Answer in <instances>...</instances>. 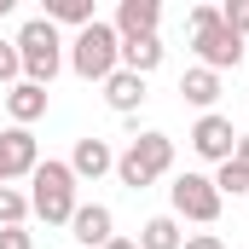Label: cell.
I'll list each match as a JSON object with an SVG mask.
<instances>
[{"mask_svg":"<svg viewBox=\"0 0 249 249\" xmlns=\"http://www.w3.org/2000/svg\"><path fill=\"white\" fill-rule=\"evenodd\" d=\"M70 238L87 249H105L116 238V214H110V203H75V214H70Z\"/></svg>","mask_w":249,"mask_h":249,"instance_id":"9c48e42d","label":"cell"},{"mask_svg":"<svg viewBox=\"0 0 249 249\" xmlns=\"http://www.w3.org/2000/svg\"><path fill=\"white\" fill-rule=\"evenodd\" d=\"M23 81V58H18V41H0V87H18Z\"/></svg>","mask_w":249,"mask_h":249,"instance_id":"ffe728a7","label":"cell"},{"mask_svg":"<svg viewBox=\"0 0 249 249\" xmlns=\"http://www.w3.org/2000/svg\"><path fill=\"white\" fill-rule=\"evenodd\" d=\"M162 58H168L162 35H139V41H122V70H133V75H151V70H162Z\"/></svg>","mask_w":249,"mask_h":249,"instance_id":"5bb4252c","label":"cell"},{"mask_svg":"<svg viewBox=\"0 0 249 249\" xmlns=\"http://www.w3.org/2000/svg\"><path fill=\"white\" fill-rule=\"evenodd\" d=\"M35 168H41V139H35L29 127H6V133H0V186L29 180Z\"/></svg>","mask_w":249,"mask_h":249,"instance_id":"ba28073f","label":"cell"},{"mask_svg":"<svg viewBox=\"0 0 249 249\" xmlns=\"http://www.w3.org/2000/svg\"><path fill=\"white\" fill-rule=\"evenodd\" d=\"M47 23H70V29H87V23H99V12H93V0H47V12H41Z\"/></svg>","mask_w":249,"mask_h":249,"instance_id":"e0dca14e","label":"cell"},{"mask_svg":"<svg viewBox=\"0 0 249 249\" xmlns=\"http://www.w3.org/2000/svg\"><path fill=\"white\" fill-rule=\"evenodd\" d=\"M232 162H244V168H249V133H238V151H232Z\"/></svg>","mask_w":249,"mask_h":249,"instance_id":"cb8c5ba5","label":"cell"},{"mask_svg":"<svg viewBox=\"0 0 249 249\" xmlns=\"http://www.w3.org/2000/svg\"><path fill=\"white\" fill-rule=\"evenodd\" d=\"M29 214L47 220V226H70V214H75V174H70V162L47 157L29 174Z\"/></svg>","mask_w":249,"mask_h":249,"instance_id":"5b68a950","label":"cell"},{"mask_svg":"<svg viewBox=\"0 0 249 249\" xmlns=\"http://www.w3.org/2000/svg\"><path fill=\"white\" fill-rule=\"evenodd\" d=\"M157 23H162V6H157V0H122V6H116V35H122V41L157 35Z\"/></svg>","mask_w":249,"mask_h":249,"instance_id":"8fae6325","label":"cell"},{"mask_svg":"<svg viewBox=\"0 0 249 249\" xmlns=\"http://www.w3.org/2000/svg\"><path fill=\"white\" fill-rule=\"evenodd\" d=\"M105 249H139V244H133V238H110Z\"/></svg>","mask_w":249,"mask_h":249,"instance_id":"d4e9b609","label":"cell"},{"mask_svg":"<svg viewBox=\"0 0 249 249\" xmlns=\"http://www.w3.org/2000/svg\"><path fill=\"white\" fill-rule=\"evenodd\" d=\"M23 220H29V191L0 186V232H6V226H23Z\"/></svg>","mask_w":249,"mask_h":249,"instance_id":"d6986e66","label":"cell"},{"mask_svg":"<svg viewBox=\"0 0 249 249\" xmlns=\"http://www.w3.org/2000/svg\"><path fill=\"white\" fill-rule=\"evenodd\" d=\"M0 18H12V0H0Z\"/></svg>","mask_w":249,"mask_h":249,"instance_id":"484cf974","label":"cell"},{"mask_svg":"<svg viewBox=\"0 0 249 249\" xmlns=\"http://www.w3.org/2000/svg\"><path fill=\"white\" fill-rule=\"evenodd\" d=\"M70 174H75V186H81V180H105V174H116V151H110V139H99V133L75 139V151H70Z\"/></svg>","mask_w":249,"mask_h":249,"instance_id":"30bf717a","label":"cell"},{"mask_svg":"<svg viewBox=\"0 0 249 249\" xmlns=\"http://www.w3.org/2000/svg\"><path fill=\"white\" fill-rule=\"evenodd\" d=\"M191 151L203 157V162H232V151H238V127L232 116H220V110H209V116H197L191 122Z\"/></svg>","mask_w":249,"mask_h":249,"instance_id":"52a82bcc","label":"cell"},{"mask_svg":"<svg viewBox=\"0 0 249 249\" xmlns=\"http://www.w3.org/2000/svg\"><path fill=\"white\" fill-rule=\"evenodd\" d=\"M18 58H23V81H35V87H53L64 70V53H70V41L58 35V23H47V18H29L18 35Z\"/></svg>","mask_w":249,"mask_h":249,"instance_id":"3957f363","label":"cell"},{"mask_svg":"<svg viewBox=\"0 0 249 249\" xmlns=\"http://www.w3.org/2000/svg\"><path fill=\"white\" fill-rule=\"evenodd\" d=\"M209 180H214L220 197H249V168H244V162H220Z\"/></svg>","mask_w":249,"mask_h":249,"instance_id":"ac0fdd59","label":"cell"},{"mask_svg":"<svg viewBox=\"0 0 249 249\" xmlns=\"http://www.w3.org/2000/svg\"><path fill=\"white\" fill-rule=\"evenodd\" d=\"M220 23H226L232 35L249 41V0H226V6H220Z\"/></svg>","mask_w":249,"mask_h":249,"instance_id":"44dd1931","label":"cell"},{"mask_svg":"<svg viewBox=\"0 0 249 249\" xmlns=\"http://www.w3.org/2000/svg\"><path fill=\"white\" fill-rule=\"evenodd\" d=\"M64 64L81 75V81H110L116 70H122V35H116V23H87V29H75L70 35V53H64Z\"/></svg>","mask_w":249,"mask_h":249,"instance_id":"6da1fadb","label":"cell"},{"mask_svg":"<svg viewBox=\"0 0 249 249\" xmlns=\"http://www.w3.org/2000/svg\"><path fill=\"white\" fill-rule=\"evenodd\" d=\"M0 249H35V232L29 226H6L0 232Z\"/></svg>","mask_w":249,"mask_h":249,"instance_id":"7402d4cb","label":"cell"},{"mask_svg":"<svg viewBox=\"0 0 249 249\" xmlns=\"http://www.w3.org/2000/svg\"><path fill=\"white\" fill-rule=\"evenodd\" d=\"M168 203H174V220H197V226H214L220 220V191H214V180L209 174H174V186H168Z\"/></svg>","mask_w":249,"mask_h":249,"instance_id":"8992f818","label":"cell"},{"mask_svg":"<svg viewBox=\"0 0 249 249\" xmlns=\"http://www.w3.org/2000/svg\"><path fill=\"white\" fill-rule=\"evenodd\" d=\"M180 99L197 105V110L209 116V110H214V99H220V75H214V70H203V64L186 70V75H180Z\"/></svg>","mask_w":249,"mask_h":249,"instance_id":"9a60e30c","label":"cell"},{"mask_svg":"<svg viewBox=\"0 0 249 249\" xmlns=\"http://www.w3.org/2000/svg\"><path fill=\"white\" fill-rule=\"evenodd\" d=\"M105 105H110L116 116H133V110L145 105V75H133V70H116V75L105 81Z\"/></svg>","mask_w":249,"mask_h":249,"instance_id":"4fadbf2b","label":"cell"},{"mask_svg":"<svg viewBox=\"0 0 249 249\" xmlns=\"http://www.w3.org/2000/svg\"><path fill=\"white\" fill-rule=\"evenodd\" d=\"M186 29H191V53H197L203 70L220 75V70H238V64H244V35H232V29L220 23V6H191Z\"/></svg>","mask_w":249,"mask_h":249,"instance_id":"7a4b0ae2","label":"cell"},{"mask_svg":"<svg viewBox=\"0 0 249 249\" xmlns=\"http://www.w3.org/2000/svg\"><path fill=\"white\" fill-rule=\"evenodd\" d=\"M139 249H180L186 244V232H180V220L174 214H151L145 226H139V238H133Z\"/></svg>","mask_w":249,"mask_h":249,"instance_id":"2e32d148","label":"cell"},{"mask_svg":"<svg viewBox=\"0 0 249 249\" xmlns=\"http://www.w3.org/2000/svg\"><path fill=\"white\" fill-rule=\"evenodd\" d=\"M6 116L12 127H29L47 116V87H35V81H18V87H6Z\"/></svg>","mask_w":249,"mask_h":249,"instance_id":"7c38bea8","label":"cell"},{"mask_svg":"<svg viewBox=\"0 0 249 249\" xmlns=\"http://www.w3.org/2000/svg\"><path fill=\"white\" fill-rule=\"evenodd\" d=\"M180 249H226V244H220V232H191Z\"/></svg>","mask_w":249,"mask_h":249,"instance_id":"603a6c76","label":"cell"},{"mask_svg":"<svg viewBox=\"0 0 249 249\" xmlns=\"http://www.w3.org/2000/svg\"><path fill=\"white\" fill-rule=\"evenodd\" d=\"M174 168V139L168 133H133L127 139V151H116V180H122L127 191H145V186H157L162 174Z\"/></svg>","mask_w":249,"mask_h":249,"instance_id":"277c9868","label":"cell"}]
</instances>
